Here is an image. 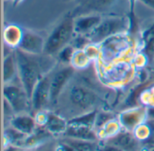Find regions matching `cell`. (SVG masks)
<instances>
[{
  "label": "cell",
  "mask_w": 154,
  "mask_h": 151,
  "mask_svg": "<svg viewBox=\"0 0 154 151\" xmlns=\"http://www.w3.org/2000/svg\"><path fill=\"white\" fill-rule=\"evenodd\" d=\"M107 144L116 146L125 151H139V140L130 131L119 132L116 136L109 138Z\"/></svg>",
  "instance_id": "11"
},
{
  "label": "cell",
  "mask_w": 154,
  "mask_h": 151,
  "mask_svg": "<svg viewBox=\"0 0 154 151\" xmlns=\"http://www.w3.org/2000/svg\"><path fill=\"white\" fill-rule=\"evenodd\" d=\"M79 1H80V2H81V1H83V0H79Z\"/></svg>",
  "instance_id": "33"
},
{
  "label": "cell",
  "mask_w": 154,
  "mask_h": 151,
  "mask_svg": "<svg viewBox=\"0 0 154 151\" xmlns=\"http://www.w3.org/2000/svg\"><path fill=\"white\" fill-rule=\"evenodd\" d=\"M14 53L22 87L31 101L33 90L41 79L39 63L32 57V54L26 53L19 48H15Z\"/></svg>",
  "instance_id": "1"
},
{
  "label": "cell",
  "mask_w": 154,
  "mask_h": 151,
  "mask_svg": "<svg viewBox=\"0 0 154 151\" xmlns=\"http://www.w3.org/2000/svg\"><path fill=\"white\" fill-rule=\"evenodd\" d=\"M84 51H85V53H87V55L90 58V60L91 59H93L94 57H96L97 55V48L95 46V43H89V44H88L86 47H85V49H84Z\"/></svg>",
  "instance_id": "25"
},
{
  "label": "cell",
  "mask_w": 154,
  "mask_h": 151,
  "mask_svg": "<svg viewBox=\"0 0 154 151\" xmlns=\"http://www.w3.org/2000/svg\"><path fill=\"white\" fill-rule=\"evenodd\" d=\"M100 151H125L123 150V149H119V148H117V147H116V146H113V145H109V144H107L106 146H105Z\"/></svg>",
  "instance_id": "26"
},
{
  "label": "cell",
  "mask_w": 154,
  "mask_h": 151,
  "mask_svg": "<svg viewBox=\"0 0 154 151\" xmlns=\"http://www.w3.org/2000/svg\"><path fill=\"white\" fill-rule=\"evenodd\" d=\"M60 151H63V150H62V149H61V148H60Z\"/></svg>",
  "instance_id": "32"
},
{
  "label": "cell",
  "mask_w": 154,
  "mask_h": 151,
  "mask_svg": "<svg viewBox=\"0 0 154 151\" xmlns=\"http://www.w3.org/2000/svg\"><path fill=\"white\" fill-rule=\"evenodd\" d=\"M97 116V112L96 111H90L85 115H82L80 117L74 118L73 120H69L68 124L69 125H82V126H87L93 128L96 123V119Z\"/></svg>",
  "instance_id": "19"
},
{
  "label": "cell",
  "mask_w": 154,
  "mask_h": 151,
  "mask_svg": "<svg viewBox=\"0 0 154 151\" xmlns=\"http://www.w3.org/2000/svg\"><path fill=\"white\" fill-rule=\"evenodd\" d=\"M101 15L97 14H80L74 18L75 34L79 35H87L91 33L102 21Z\"/></svg>",
  "instance_id": "9"
},
{
  "label": "cell",
  "mask_w": 154,
  "mask_h": 151,
  "mask_svg": "<svg viewBox=\"0 0 154 151\" xmlns=\"http://www.w3.org/2000/svg\"><path fill=\"white\" fill-rule=\"evenodd\" d=\"M5 151H24L22 148L15 147V146H8Z\"/></svg>",
  "instance_id": "29"
},
{
  "label": "cell",
  "mask_w": 154,
  "mask_h": 151,
  "mask_svg": "<svg viewBox=\"0 0 154 151\" xmlns=\"http://www.w3.org/2000/svg\"><path fill=\"white\" fill-rule=\"evenodd\" d=\"M147 114L148 112L143 108L132 109L121 113L120 122L128 131H132L143 124Z\"/></svg>",
  "instance_id": "10"
},
{
  "label": "cell",
  "mask_w": 154,
  "mask_h": 151,
  "mask_svg": "<svg viewBox=\"0 0 154 151\" xmlns=\"http://www.w3.org/2000/svg\"><path fill=\"white\" fill-rule=\"evenodd\" d=\"M147 151H154V145L153 146H152L151 148H149V149H147Z\"/></svg>",
  "instance_id": "31"
},
{
  "label": "cell",
  "mask_w": 154,
  "mask_h": 151,
  "mask_svg": "<svg viewBox=\"0 0 154 151\" xmlns=\"http://www.w3.org/2000/svg\"><path fill=\"white\" fill-rule=\"evenodd\" d=\"M23 29L16 24H9L4 29L3 38L6 45L17 48L22 37Z\"/></svg>",
  "instance_id": "14"
},
{
  "label": "cell",
  "mask_w": 154,
  "mask_h": 151,
  "mask_svg": "<svg viewBox=\"0 0 154 151\" xmlns=\"http://www.w3.org/2000/svg\"><path fill=\"white\" fill-rule=\"evenodd\" d=\"M64 1H69V0H64Z\"/></svg>",
  "instance_id": "34"
},
{
  "label": "cell",
  "mask_w": 154,
  "mask_h": 151,
  "mask_svg": "<svg viewBox=\"0 0 154 151\" xmlns=\"http://www.w3.org/2000/svg\"><path fill=\"white\" fill-rule=\"evenodd\" d=\"M74 34V18L67 15L54 27L46 39L44 53L49 55L58 54L65 46L69 44Z\"/></svg>",
  "instance_id": "2"
},
{
  "label": "cell",
  "mask_w": 154,
  "mask_h": 151,
  "mask_svg": "<svg viewBox=\"0 0 154 151\" xmlns=\"http://www.w3.org/2000/svg\"><path fill=\"white\" fill-rule=\"evenodd\" d=\"M60 148H61V149L63 151H77L75 149H73L71 146H69V144H67L65 142L60 145Z\"/></svg>",
  "instance_id": "28"
},
{
  "label": "cell",
  "mask_w": 154,
  "mask_h": 151,
  "mask_svg": "<svg viewBox=\"0 0 154 151\" xmlns=\"http://www.w3.org/2000/svg\"><path fill=\"white\" fill-rule=\"evenodd\" d=\"M18 73L15 53L12 52L5 56L3 62V80L5 83L11 82Z\"/></svg>",
  "instance_id": "15"
},
{
  "label": "cell",
  "mask_w": 154,
  "mask_h": 151,
  "mask_svg": "<svg viewBox=\"0 0 154 151\" xmlns=\"http://www.w3.org/2000/svg\"><path fill=\"white\" fill-rule=\"evenodd\" d=\"M45 41L46 40L35 32L23 29L22 40L17 48L29 54H41L42 53H44Z\"/></svg>",
  "instance_id": "5"
},
{
  "label": "cell",
  "mask_w": 154,
  "mask_h": 151,
  "mask_svg": "<svg viewBox=\"0 0 154 151\" xmlns=\"http://www.w3.org/2000/svg\"><path fill=\"white\" fill-rule=\"evenodd\" d=\"M69 99L71 102L80 108L88 109L97 102V95L89 89L75 85L69 91Z\"/></svg>",
  "instance_id": "8"
},
{
  "label": "cell",
  "mask_w": 154,
  "mask_h": 151,
  "mask_svg": "<svg viewBox=\"0 0 154 151\" xmlns=\"http://www.w3.org/2000/svg\"><path fill=\"white\" fill-rule=\"evenodd\" d=\"M12 127L18 131L30 136L33 134L36 128V121L33 118L28 115H19L12 120Z\"/></svg>",
  "instance_id": "13"
},
{
  "label": "cell",
  "mask_w": 154,
  "mask_h": 151,
  "mask_svg": "<svg viewBox=\"0 0 154 151\" xmlns=\"http://www.w3.org/2000/svg\"><path fill=\"white\" fill-rule=\"evenodd\" d=\"M112 120H113V116L108 114V113H101L99 115L97 114V119H96L95 127H97V128H103L107 122H109Z\"/></svg>",
  "instance_id": "24"
},
{
  "label": "cell",
  "mask_w": 154,
  "mask_h": 151,
  "mask_svg": "<svg viewBox=\"0 0 154 151\" xmlns=\"http://www.w3.org/2000/svg\"><path fill=\"white\" fill-rule=\"evenodd\" d=\"M75 51H76V49H75L72 45H70V44L65 46V47L58 53L59 60H60L61 63H63L70 64Z\"/></svg>",
  "instance_id": "22"
},
{
  "label": "cell",
  "mask_w": 154,
  "mask_h": 151,
  "mask_svg": "<svg viewBox=\"0 0 154 151\" xmlns=\"http://www.w3.org/2000/svg\"><path fill=\"white\" fill-rule=\"evenodd\" d=\"M117 0H83L81 1V8L86 12H103L112 8Z\"/></svg>",
  "instance_id": "17"
},
{
  "label": "cell",
  "mask_w": 154,
  "mask_h": 151,
  "mask_svg": "<svg viewBox=\"0 0 154 151\" xmlns=\"http://www.w3.org/2000/svg\"><path fill=\"white\" fill-rule=\"evenodd\" d=\"M3 93L5 100L8 101L15 113L24 111L27 106V101H30L24 90L15 85H5Z\"/></svg>",
  "instance_id": "6"
},
{
  "label": "cell",
  "mask_w": 154,
  "mask_h": 151,
  "mask_svg": "<svg viewBox=\"0 0 154 151\" xmlns=\"http://www.w3.org/2000/svg\"><path fill=\"white\" fill-rule=\"evenodd\" d=\"M68 125L69 124L63 118L53 113H50L47 115L44 123L46 130L53 134H64L68 128Z\"/></svg>",
  "instance_id": "16"
},
{
  "label": "cell",
  "mask_w": 154,
  "mask_h": 151,
  "mask_svg": "<svg viewBox=\"0 0 154 151\" xmlns=\"http://www.w3.org/2000/svg\"><path fill=\"white\" fill-rule=\"evenodd\" d=\"M66 138L96 141L97 134L94 132L92 128L82 126V125H68L66 131L64 132Z\"/></svg>",
  "instance_id": "12"
},
{
  "label": "cell",
  "mask_w": 154,
  "mask_h": 151,
  "mask_svg": "<svg viewBox=\"0 0 154 151\" xmlns=\"http://www.w3.org/2000/svg\"><path fill=\"white\" fill-rule=\"evenodd\" d=\"M90 58L87 55L84 50H76L74 53V55L72 57V61L70 65H72L74 68H79L83 69L88 66L89 63Z\"/></svg>",
  "instance_id": "21"
},
{
  "label": "cell",
  "mask_w": 154,
  "mask_h": 151,
  "mask_svg": "<svg viewBox=\"0 0 154 151\" xmlns=\"http://www.w3.org/2000/svg\"><path fill=\"white\" fill-rule=\"evenodd\" d=\"M74 67L68 65L57 71L51 78V101L52 103H56L64 87L69 82L74 74Z\"/></svg>",
  "instance_id": "4"
},
{
  "label": "cell",
  "mask_w": 154,
  "mask_h": 151,
  "mask_svg": "<svg viewBox=\"0 0 154 151\" xmlns=\"http://www.w3.org/2000/svg\"><path fill=\"white\" fill-rule=\"evenodd\" d=\"M14 1V5H19V4H21L23 0H13Z\"/></svg>",
  "instance_id": "30"
},
{
  "label": "cell",
  "mask_w": 154,
  "mask_h": 151,
  "mask_svg": "<svg viewBox=\"0 0 154 151\" xmlns=\"http://www.w3.org/2000/svg\"><path fill=\"white\" fill-rule=\"evenodd\" d=\"M102 129L105 130V135L109 139L112 138L114 136H116V134H118V130H119V125L117 122L114 121L113 120H110L109 122H107Z\"/></svg>",
  "instance_id": "23"
},
{
  "label": "cell",
  "mask_w": 154,
  "mask_h": 151,
  "mask_svg": "<svg viewBox=\"0 0 154 151\" xmlns=\"http://www.w3.org/2000/svg\"><path fill=\"white\" fill-rule=\"evenodd\" d=\"M64 142L71 146L77 151H97V146L95 141L67 138L65 139Z\"/></svg>",
  "instance_id": "18"
},
{
  "label": "cell",
  "mask_w": 154,
  "mask_h": 151,
  "mask_svg": "<svg viewBox=\"0 0 154 151\" xmlns=\"http://www.w3.org/2000/svg\"><path fill=\"white\" fill-rule=\"evenodd\" d=\"M139 1L154 10V0H139Z\"/></svg>",
  "instance_id": "27"
},
{
  "label": "cell",
  "mask_w": 154,
  "mask_h": 151,
  "mask_svg": "<svg viewBox=\"0 0 154 151\" xmlns=\"http://www.w3.org/2000/svg\"><path fill=\"white\" fill-rule=\"evenodd\" d=\"M129 22L122 16L103 18L100 24L86 36L91 43H99L108 37L115 36L127 30Z\"/></svg>",
  "instance_id": "3"
},
{
  "label": "cell",
  "mask_w": 154,
  "mask_h": 151,
  "mask_svg": "<svg viewBox=\"0 0 154 151\" xmlns=\"http://www.w3.org/2000/svg\"><path fill=\"white\" fill-rule=\"evenodd\" d=\"M144 51L149 58H154V23L153 24L144 32Z\"/></svg>",
  "instance_id": "20"
},
{
  "label": "cell",
  "mask_w": 154,
  "mask_h": 151,
  "mask_svg": "<svg viewBox=\"0 0 154 151\" xmlns=\"http://www.w3.org/2000/svg\"><path fill=\"white\" fill-rule=\"evenodd\" d=\"M51 78L50 75L42 76L36 84L31 99L33 110H41L51 101Z\"/></svg>",
  "instance_id": "7"
}]
</instances>
